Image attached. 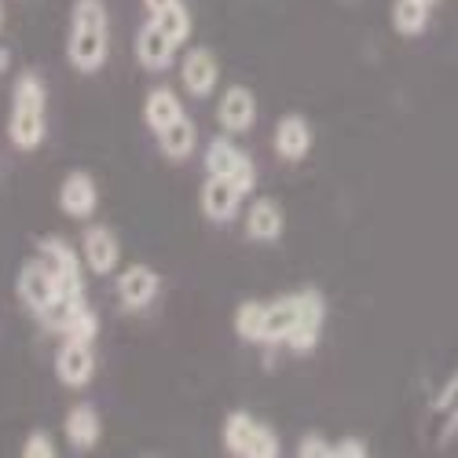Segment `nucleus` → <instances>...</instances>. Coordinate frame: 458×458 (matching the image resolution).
I'll return each mask as SVG.
<instances>
[{
    "label": "nucleus",
    "instance_id": "nucleus-1",
    "mask_svg": "<svg viewBox=\"0 0 458 458\" xmlns=\"http://www.w3.org/2000/svg\"><path fill=\"white\" fill-rule=\"evenodd\" d=\"M327 327V297L316 286L276 301H242L235 309V334L250 345H283L297 356L312 352Z\"/></svg>",
    "mask_w": 458,
    "mask_h": 458
},
{
    "label": "nucleus",
    "instance_id": "nucleus-2",
    "mask_svg": "<svg viewBox=\"0 0 458 458\" xmlns=\"http://www.w3.org/2000/svg\"><path fill=\"white\" fill-rule=\"evenodd\" d=\"M110 55L106 0H73L66 30V59L78 73H99Z\"/></svg>",
    "mask_w": 458,
    "mask_h": 458
},
{
    "label": "nucleus",
    "instance_id": "nucleus-3",
    "mask_svg": "<svg viewBox=\"0 0 458 458\" xmlns=\"http://www.w3.org/2000/svg\"><path fill=\"white\" fill-rule=\"evenodd\" d=\"M48 136V92L37 70L19 73L8 110V140L19 150H37Z\"/></svg>",
    "mask_w": 458,
    "mask_h": 458
},
{
    "label": "nucleus",
    "instance_id": "nucleus-4",
    "mask_svg": "<svg viewBox=\"0 0 458 458\" xmlns=\"http://www.w3.org/2000/svg\"><path fill=\"white\" fill-rule=\"evenodd\" d=\"M224 451L235 458H279L283 444L279 433L257 422L250 411H232L224 418Z\"/></svg>",
    "mask_w": 458,
    "mask_h": 458
},
{
    "label": "nucleus",
    "instance_id": "nucleus-5",
    "mask_svg": "<svg viewBox=\"0 0 458 458\" xmlns=\"http://www.w3.org/2000/svg\"><path fill=\"white\" fill-rule=\"evenodd\" d=\"M206 173L235 180V187L242 191V195H253V191H257V165H253V158L246 155L239 143L227 140V132L209 140V147H206Z\"/></svg>",
    "mask_w": 458,
    "mask_h": 458
},
{
    "label": "nucleus",
    "instance_id": "nucleus-6",
    "mask_svg": "<svg viewBox=\"0 0 458 458\" xmlns=\"http://www.w3.org/2000/svg\"><path fill=\"white\" fill-rule=\"evenodd\" d=\"M15 293H19V301L26 304V309L33 312V316H41L48 304L59 297V279H55V272L48 268V260L37 253V257H30L22 268H19V279H15Z\"/></svg>",
    "mask_w": 458,
    "mask_h": 458
},
{
    "label": "nucleus",
    "instance_id": "nucleus-7",
    "mask_svg": "<svg viewBox=\"0 0 458 458\" xmlns=\"http://www.w3.org/2000/svg\"><path fill=\"white\" fill-rule=\"evenodd\" d=\"M242 199L246 195L235 187V180L209 173L206 183H202V191H199V209H202V216L209 224H232L239 216V209H242Z\"/></svg>",
    "mask_w": 458,
    "mask_h": 458
},
{
    "label": "nucleus",
    "instance_id": "nucleus-8",
    "mask_svg": "<svg viewBox=\"0 0 458 458\" xmlns=\"http://www.w3.org/2000/svg\"><path fill=\"white\" fill-rule=\"evenodd\" d=\"M96 374V352L92 341L81 337H63V345L55 352V377L63 381L66 389H85Z\"/></svg>",
    "mask_w": 458,
    "mask_h": 458
},
{
    "label": "nucleus",
    "instance_id": "nucleus-9",
    "mask_svg": "<svg viewBox=\"0 0 458 458\" xmlns=\"http://www.w3.org/2000/svg\"><path fill=\"white\" fill-rule=\"evenodd\" d=\"M114 286H118V301L125 312H143L155 304V297L162 290V276L150 268V264H129Z\"/></svg>",
    "mask_w": 458,
    "mask_h": 458
},
{
    "label": "nucleus",
    "instance_id": "nucleus-10",
    "mask_svg": "<svg viewBox=\"0 0 458 458\" xmlns=\"http://www.w3.org/2000/svg\"><path fill=\"white\" fill-rule=\"evenodd\" d=\"M216 122L227 136H242L257 125V96L246 85H232L224 89L220 103H216Z\"/></svg>",
    "mask_w": 458,
    "mask_h": 458
},
{
    "label": "nucleus",
    "instance_id": "nucleus-11",
    "mask_svg": "<svg viewBox=\"0 0 458 458\" xmlns=\"http://www.w3.org/2000/svg\"><path fill=\"white\" fill-rule=\"evenodd\" d=\"M59 209L70 220H89L99 209V187L85 169H73L59 183Z\"/></svg>",
    "mask_w": 458,
    "mask_h": 458
},
{
    "label": "nucleus",
    "instance_id": "nucleus-12",
    "mask_svg": "<svg viewBox=\"0 0 458 458\" xmlns=\"http://www.w3.org/2000/svg\"><path fill=\"white\" fill-rule=\"evenodd\" d=\"M81 257L92 276H110L122 264V242L106 224H92L81 235Z\"/></svg>",
    "mask_w": 458,
    "mask_h": 458
},
{
    "label": "nucleus",
    "instance_id": "nucleus-13",
    "mask_svg": "<svg viewBox=\"0 0 458 458\" xmlns=\"http://www.w3.org/2000/svg\"><path fill=\"white\" fill-rule=\"evenodd\" d=\"M176 52H180V45L173 41V37H169L155 19L143 22V30L136 33V59H140V66L150 70V73L169 70L173 59H176Z\"/></svg>",
    "mask_w": 458,
    "mask_h": 458
},
{
    "label": "nucleus",
    "instance_id": "nucleus-14",
    "mask_svg": "<svg viewBox=\"0 0 458 458\" xmlns=\"http://www.w3.org/2000/svg\"><path fill=\"white\" fill-rule=\"evenodd\" d=\"M180 81L195 99H206L220 81V59L209 48H191L180 63Z\"/></svg>",
    "mask_w": 458,
    "mask_h": 458
},
{
    "label": "nucleus",
    "instance_id": "nucleus-15",
    "mask_svg": "<svg viewBox=\"0 0 458 458\" xmlns=\"http://www.w3.org/2000/svg\"><path fill=\"white\" fill-rule=\"evenodd\" d=\"M312 125L304 114H286V118L276 122V132H272V143H276V155L283 162H301V158H309V150H312Z\"/></svg>",
    "mask_w": 458,
    "mask_h": 458
},
{
    "label": "nucleus",
    "instance_id": "nucleus-16",
    "mask_svg": "<svg viewBox=\"0 0 458 458\" xmlns=\"http://www.w3.org/2000/svg\"><path fill=\"white\" fill-rule=\"evenodd\" d=\"M283 227H286V213L276 199L260 195L250 202V209H246V239L250 242H276V239H283Z\"/></svg>",
    "mask_w": 458,
    "mask_h": 458
},
{
    "label": "nucleus",
    "instance_id": "nucleus-17",
    "mask_svg": "<svg viewBox=\"0 0 458 458\" xmlns=\"http://www.w3.org/2000/svg\"><path fill=\"white\" fill-rule=\"evenodd\" d=\"M63 433H66L73 451H92L99 444V433H103V422H99L96 407H89V403L70 407L66 418H63Z\"/></svg>",
    "mask_w": 458,
    "mask_h": 458
},
{
    "label": "nucleus",
    "instance_id": "nucleus-18",
    "mask_svg": "<svg viewBox=\"0 0 458 458\" xmlns=\"http://www.w3.org/2000/svg\"><path fill=\"white\" fill-rule=\"evenodd\" d=\"M158 136V147H162V155L169 162H187L191 155H195V147H199V125L187 118V114H180V118L173 125H165Z\"/></svg>",
    "mask_w": 458,
    "mask_h": 458
},
{
    "label": "nucleus",
    "instance_id": "nucleus-19",
    "mask_svg": "<svg viewBox=\"0 0 458 458\" xmlns=\"http://www.w3.org/2000/svg\"><path fill=\"white\" fill-rule=\"evenodd\" d=\"M180 114H183V103H180V96L173 89L158 85V89L147 92V99H143V122H147L150 132H162L165 125H173L180 118Z\"/></svg>",
    "mask_w": 458,
    "mask_h": 458
},
{
    "label": "nucleus",
    "instance_id": "nucleus-20",
    "mask_svg": "<svg viewBox=\"0 0 458 458\" xmlns=\"http://www.w3.org/2000/svg\"><path fill=\"white\" fill-rule=\"evenodd\" d=\"M429 8L426 0H393V30L400 37H418L429 26Z\"/></svg>",
    "mask_w": 458,
    "mask_h": 458
},
{
    "label": "nucleus",
    "instance_id": "nucleus-21",
    "mask_svg": "<svg viewBox=\"0 0 458 458\" xmlns=\"http://www.w3.org/2000/svg\"><path fill=\"white\" fill-rule=\"evenodd\" d=\"M150 19H155V22L173 37L176 45H183L187 37H191V12H187L183 0H176L173 8H165V12H158V15H150Z\"/></svg>",
    "mask_w": 458,
    "mask_h": 458
},
{
    "label": "nucleus",
    "instance_id": "nucleus-22",
    "mask_svg": "<svg viewBox=\"0 0 458 458\" xmlns=\"http://www.w3.org/2000/svg\"><path fill=\"white\" fill-rule=\"evenodd\" d=\"M437 414L447 418V437H451V433L458 429V374L440 389V396H437Z\"/></svg>",
    "mask_w": 458,
    "mask_h": 458
},
{
    "label": "nucleus",
    "instance_id": "nucleus-23",
    "mask_svg": "<svg viewBox=\"0 0 458 458\" xmlns=\"http://www.w3.org/2000/svg\"><path fill=\"white\" fill-rule=\"evenodd\" d=\"M96 334H99V316H96V309L92 304H85V309L73 316V323H70V330L63 334V337H81V341H96Z\"/></svg>",
    "mask_w": 458,
    "mask_h": 458
},
{
    "label": "nucleus",
    "instance_id": "nucleus-24",
    "mask_svg": "<svg viewBox=\"0 0 458 458\" xmlns=\"http://www.w3.org/2000/svg\"><path fill=\"white\" fill-rule=\"evenodd\" d=\"M22 458H55V440L45 429H33L22 444Z\"/></svg>",
    "mask_w": 458,
    "mask_h": 458
},
{
    "label": "nucleus",
    "instance_id": "nucleus-25",
    "mask_svg": "<svg viewBox=\"0 0 458 458\" xmlns=\"http://www.w3.org/2000/svg\"><path fill=\"white\" fill-rule=\"evenodd\" d=\"M297 454L301 458H330V444L323 440V433H304L297 444Z\"/></svg>",
    "mask_w": 458,
    "mask_h": 458
},
{
    "label": "nucleus",
    "instance_id": "nucleus-26",
    "mask_svg": "<svg viewBox=\"0 0 458 458\" xmlns=\"http://www.w3.org/2000/svg\"><path fill=\"white\" fill-rule=\"evenodd\" d=\"M370 447L360 437H341L337 444H330V458H363Z\"/></svg>",
    "mask_w": 458,
    "mask_h": 458
},
{
    "label": "nucleus",
    "instance_id": "nucleus-27",
    "mask_svg": "<svg viewBox=\"0 0 458 458\" xmlns=\"http://www.w3.org/2000/svg\"><path fill=\"white\" fill-rule=\"evenodd\" d=\"M176 0H143V8L150 12V15H158V12H165V8H173Z\"/></svg>",
    "mask_w": 458,
    "mask_h": 458
},
{
    "label": "nucleus",
    "instance_id": "nucleus-28",
    "mask_svg": "<svg viewBox=\"0 0 458 458\" xmlns=\"http://www.w3.org/2000/svg\"><path fill=\"white\" fill-rule=\"evenodd\" d=\"M8 66V52H0V70H4Z\"/></svg>",
    "mask_w": 458,
    "mask_h": 458
},
{
    "label": "nucleus",
    "instance_id": "nucleus-29",
    "mask_svg": "<svg viewBox=\"0 0 458 458\" xmlns=\"http://www.w3.org/2000/svg\"><path fill=\"white\" fill-rule=\"evenodd\" d=\"M0 26H4V4H0Z\"/></svg>",
    "mask_w": 458,
    "mask_h": 458
},
{
    "label": "nucleus",
    "instance_id": "nucleus-30",
    "mask_svg": "<svg viewBox=\"0 0 458 458\" xmlns=\"http://www.w3.org/2000/svg\"><path fill=\"white\" fill-rule=\"evenodd\" d=\"M426 4H437V0H426Z\"/></svg>",
    "mask_w": 458,
    "mask_h": 458
}]
</instances>
